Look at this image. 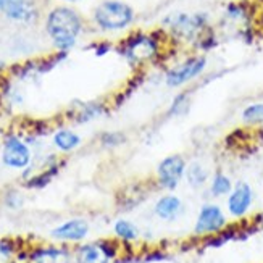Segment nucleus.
Wrapping results in <instances>:
<instances>
[{"instance_id": "11", "label": "nucleus", "mask_w": 263, "mask_h": 263, "mask_svg": "<svg viewBox=\"0 0 263 263\" xmlns=\"http://www.w3.org/2000/svg\"><path fill=\"white\" fill-rule=\"evenodd\" d=\"M52 237L57 241H66V242H79L87 237L89 234V223L83 218H73L68 220L63 224L57 226L52 230Z\"/></svg>"}, {"instance_id": "17", "label": "nucleus", "mask_w": 263, "mask_h": 263, "mask_svg": "<svg viewBox=\"0 0 263 263\" xmlns=\"http://www.w3.org/2000/svg\"><path fill=\"white\" fill-rule=\"evenodd\" d=\"M113 233L115 236L123 242H136L137 239L141 237V230L137 228V224H134L133 221L126 220V218H120L113 224Z\"/></svg>"}, {"instance_id": "6", "label": "nucleus", "mask_w": 263, "mask_h": 263, "mask_svg": "<svg viewBox=\"0 0 263 263\" xmlns=\"http://www.w3.org/2000/svg\"><path fill=\"white\" fill-rule=\"evenodd\" d=\"M228 226H230V220L220 205L215 202H205L194 223V234L197 237H210L220 234Z\"/></svg>"}, {"instance_id": "12", "label": "nucleus", "mask_w": 263, "mask_h": 263, "mask_svg": "<svg viewBox=\"0 0 263 263\" xmlns=\"http://www.w3.org/2000/svg\"><path fill=\"white\" fill-rule=\"evenodd\" d=\"M0 11L13 21L29 23L37 16V11L29 0H0Z\"/></svg>"}, {"instance_id": "24", "label": "nucleus", "mask_w": 263, "mask_h": 263, "mask_svg": "<svg viewBox=\"0 0 263 263\" xmlns=\"http://www.w3.org/2000/svg\"><path fill=\"white\" fill-rule=\"evenodd\" d=\"M5 205L8 209H21L23 207V196L20 192H15V191H11L8 192L7 196H5Z\"/></svg>"}, {"instance_id": "19", "label": "nucleus", "mask_w": 263, "mask_h": 263, "mask_svg": "<svg viewBox=\"0 0 263 263\" xmlns=\"http://www.w3.org/2000/svg\"><path fill=\"white\" fill-rule=\"evenodd\" d=\"M31 258L37 263H70V255L62 249H41Z\"/></svg>"}, {"instance_id": "27", "label": "nucleus", "mask_w": 263, "mask_h": 263, "mask_svg": "<svg viewBox=\"0 0 263 263\" xmlns=\"http://www.w3.org/2000/svg\"><path fill=\"white\" fill-rule=\"evenodd\" d=\"M65 2H71L73 4V2H79V0H65Z\"/></svg>"}, {"instance_id": "18", "label": "nucleus", "mask_w": 263, "mask_h": 263, "mask_svg": "<svg viewBox=\"0 0 263 263\" xmlns=\"http://www.w3.org/2000/svg\"><path fill=\"white\" fill-rule=\"evenodd\" d=\"M53 144L62 152H71L81 144V137L70 129H60L53 134Z\"/></svg>"}, {"instance_id": "14", "label": "nucleus", "mask_w": 263, "mask_h": 263, "mask_svg": "<svg viewBox=\"0 0 263 263\" xmlns=\"http://www.w3.org/2000/svg\"><path fill=\"white\" fill-rule=\"evenodd\" d=\"M252 18V11L246 2H230L224 7L223 11V21L230 25L242 26V32L249 29V23Z\"/></svg>"}, {"instance_id": "15", "label": "nucleus", "mask_w": 263, "mask_h": 263, "mask_svg": "<svg viewBox=\"0 0 263 263\" xmlns=\"http://www.w3.org/2000/svg\"><path fill=\"white\" fill-rule=\"evenodd\" d=\"M234 182L230 175H226L224 171L218 170L210 176L209 181V196L212 199H221L228 197V194L233 191Z\"/></svg>"}, {"instance_id": "7", "label": "nucleus", "mask_w": 263, "mask_h": 263, "mask_svg": "<svg viewBox=\"0 0 263 263\" xmlns=\"http://www.w3.org/2000/svg\"><path fill=\"white\" fill-rule=\"evenodd\" d=\"M187 162L179 154H171L160 160L157 166V184L160 189L173 192L184 179Z\"/></svg>"}, {"instance_id": "5", "label": "nucleus", "mask_w": 263, "mask_h": 263, "mask_svg": "<svg viewBox=\"0 0 263 263\" xmlns=\"http://www.w3.org/2000/svg\"><path fill=\"white\" fill-rule=\"evenodd\" d=\"M209 66V59L203 53L191 55L182 62L171 66L165 73V84L171 89H178L186 86L200 78Z\"/></svg>"}, {"instance_id": "4", "label": "nucleus", "mask_w": 263, "mask_h": 263, "mask_svg": "<svg viewBox=\"0 0 263 263\" xmlns=\"http://www.w3.org/2000/svg\"><path fill=\"white\" fill-rule=\"evenodd\" d=\"M120 52L131 65L141 66L144 63L154 62L158 57L160 41L155 34L137 31L133 32L126 41H123Z\"/></svg>"}, {"instance_id": "3", "label": "nucleus", "mask_w": 263, "mask_h": 263, "mask_svg": "<svg viewBox=\"0 0 263 263\" xmlns=\"http://www.w3.org/2000/svg\"><path fill=\"white\" fill-rule=\"evenodd\" d=\"M92 18L99 29L117 32L128 29L133 25L136 11L129 4L121 2V0H104L96 7Z\"/></svg>"}, {"instance_id": "25", "label": "nucleus", "mask_w": 263, "mask_h": 263, "mask_svg": "<svg viewBox=\"0 0 263 263\" xmlns=\"http://www.w3.org/2000/svg\"><path fill=\"white\" fill-rule=\"evenodd\" d=\"M11 255H13V244L7 239L0 241V263H8Z\"/></svg>"}, {"instance_id": "21", "label": "nucleus", "mask_w": 263, "mask_h": 263, "mask_svg": "<svg viewBox=\"0 0 263 263\" xmlns=\"http://www.w3.org/2000/svg\"><path fill=\"white\" fill-rule=\"evenodd\" d=\"M191 108V99L189 94H179L175 97L173 104L170 107V115L171 117H181V115H186Z\"/></svg>"}, {"instance_id": "22", "label": "nucleus", "mask_w": 263, "mask_h": 263, "mask_svg": "<svg viewBox=\"0 0 263 263\" xmlns=\"http://www.w3.org/2000/svg\"><path fill=\"white\" fill-rule=\"evenodd\" d=\"M102 107L99 104H89V105H84V108L79 111V118L78 121H87L90 118H96L99 115H102Z\"/></svg>"}, {"instance_id": "16", "label": "nucleus", "mask_w": 263, "mask_h": 263, "mask_svg": "<svg viewBox=\"0 0 263 263\" xmlns=\"http://www.w3.org/2000/svg\"><path fill=\"white\" fill-rule=\"evenodd\" d=\"M210 171L209 168L205 166L202 162H191L187 163V168H186V175H184V179L187 184L192 187V189H202L209 184L210 181Z\"/></svg>"}, {"instance_id": "8", "label": "nucleus", "mask_w": 263, "mask_h": 263, "mask_svg": "<svg viewBox=\"0 0 263 263\" xmlns=\"http://www.w3.org/2000/svg\"><path fill=\"white\" fill-rule=\"evenodd\" d=\"M255 202L254 187L247 181L234 182L233 191L226 197V212L233 220H244Z\"/></svg>"}, {"instance_id": "20", "label": "nucleus", "mask_w": 263, "mask_h": 263, "mask_svg": "<svg viewBox=\"0 0 263 263\" xmlns=\"http://www.w3.org/2000/svg\"><path fill=\"white\" fill-rule=\"evenodd\" d=\"M241 120L250 126H263V102H254L242 108Z\"/></svg>"}, {"instance_id": "23", "label": "nucleus", "mask_w": 263, "mask_h": 263, "mask_svg": "<svg viewBox=\"0 0 263 263\" xmlns=\"http://www.w3.org/2000/svg\"><path fill=\"white\" fill-rule=\"evenodd\" d=\"M102 142L107 147H118L120 144L126 142V136L121 133H107L102 136Z\"/></svg>"}, {"instance_id": "2", "label": "nucleus", "mask_w": 263, "mask_h": 263, "mask_svg": "<svg viewBox=\"0 0 263 263\" xmlns=\"http://www.w3.org/2000/svg\"><path fill=\"white\" fill-rule=\"evenodd\" d=\"M162 26L166 28L170 37L176 42L191 44L194 47L203 37V34L212 29L207 11H176L162 20Z\"/></svg>"}, {"instance_id": "9", "label": "nucleus", "mask_w": 263, "mask_h": 263, "mask_svg": "<svg viewBox=\"0 0 263 263\" xmlns=\"http://www.w3.org/2000/svg\"><path fill=\"white\" fill-rule=\"evenodd\" d=\"M31 148L16 136H8L2 147V162L13 170H26L31 165Z\"/></svg>"}, {"instance_id": "26", "label": "nucleus", "mask_w": 263, "mask_h": 263, "mask_svg": "<svg viewBox=\"0 0 263 263\" xmlns=\"http://www.w3.org/2000/svg\"><path fill=\"white\" fill-rule=\"evenodd\" d=\"M254 223H255V224L258 226V230H260V231L263 233V213H261L260 216H257V220H255Z\"/></svg>"}, {"instance_id": "1", "label": "nucleus", "mask_w": 263, "mask_h": 263, "mask_svg": "<svg viewBox=\"0 0 263 263\" xmlns=\"http://www.w3.org/2000/svg\"><path fill=\"white\" fill-rule=\"evenodd\" d=\"M45 31L60 52L73 49L83 31V20L70 7H55L45 20Z\"/></svg>"}, {"instance_id": "10", "label": "nucleus", "mask_w": 263, "mask_h": 263, "mask_svg": "<svg viewBox=\"0 0 263 263\" xmlns=\"http://www.w3.org/2000/svg\"><path fill=\"white\" fill-rule=\"evenodd\" d=\"M118 249L111 241H100L96 244H84L78 249L76 263H110L117 257Z\"/></svg>"}, {"instance_id": "28", "label": "nucleus", "mask_w": 263, "mask_h": 263, "mask_svg": "<svg viewBox=\"0 0 263 263\" xmlns=\"http://www.w3.org/2000/svg\"><path fill=\"white\" fill-rule=\"evenodd\" d=\"M0 66H2V63H0Z\"/></svg>"}, {"instance_id": "13", "label": "nucleus", "mask_w": 263, "mask_h": 263, "mask_svg": "<svg viewBox=\"0 0 263 263\" xmlns=\"http://www.w3.org/2000/svg\"><path fill=\"white\" fill-rule=\"evenodd\" d=\"M184 212V203L175 194H165L154 205V213L162 221H176Z\"/></svg>"}]
</instances>
